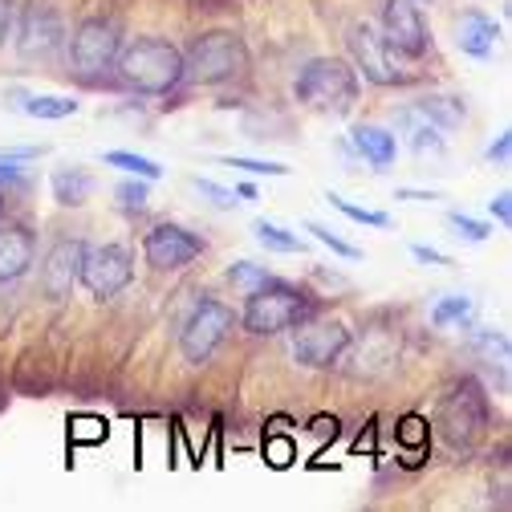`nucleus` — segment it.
Returning a JSON list of instances; mask_svg holds the SVG:
<instances>
[{
	"label": "nucleus",
	"instance_id": "obj_1",
	"mask_svg": "<svg viewBox=\"0 0 512 512\" xmlns=\"http://www.w3.org/2000/svg\"><path fill=\"white\" fill-rule=\"evenodd\" d=\"M118 78L135 94H171L183 82V53L163 37H139L118 49Z\"/></svg>",
	"mask_w": 512,
	"mask_h": 512
},
{
	"label": "nucleus",
	"instance_id": "obj_2",
	"mask_svg": "<svg viewBox=\"0 0 512 512\" xmlns=\"http://www.w3.org/2000/svg\"><path fill=\"white\" fill-rule=\"evenodd\" d=\"M244 313H240V326L252 334V338H273V334H285L293 330L297 322L313 317L317 301L297 289V285H285V281H269L261 289L244 293Z\"/></svg>",
	"mask_w": 512,
	"mask_h": 512
},
{
	"label": "nucleus",
	"instance_id": "obj_3",
	"mask_svg": "<svg viewBox=\"0 0 512 512\" xmlns=\"http://www.w3.org/2000/svg\"><path fill=\"white\" fill-rule=\"evenodd\" d=\"M492 423V411H488V395L476 378H460L452 391L439 399V415H435V427L443 431V439L456 447V452H472V447L484 439Z\"/></svg>",
	"mask_w": 512,
	"mask_h": 512
},
{
	"label": "nucleus",
	"instance_id": "obj_4",
	"mask_svg": "<svg viewBox=\"0 0 512 512\" xmlns=\"http://www.w3.org/2000/svg\"><path fill=\"white\" fill-rule=\"evenodd\" d=\"M297 102L330 114H350L358 102V70L342 57H313L293 82Z\"/></svg>",
	"mask_w": 512,
	"mask_h": 512
},
{
	"label": "nucleus",
	"instance_id": "obj_5",
	"mask_svg": "<svg viewBox=\"0 0 512 512\" xmlns=\"http://www.w3.org/2000/svg\"><path fill=\"white\" fill-rule=\"evenodd\" d=\"M248 66V49L236 33L228 29H216V33H204L187 45L183 53V82L191 86H220L228 78H236L240 70Z\"/></svg>",
	"mask_w": 512,
	"mask_h": 512
},
{
	"label": "nucleus",
	"instance_id": "obj_6",
	"mask_svg": "<svg viewBox=\"0 0 512 512\" xmlns=\"http://www.w3.org/2000/svg\"><path fill=\"white\" fill-rule=\"evenodd\" d=\"M232 326H236V313H232L224 301L200 297L196 305H191L187 322L179 326V354H183L191 366L208 362V358L224 346V338H228Z\"/></svg>",
	"mask_w": 512,
	"mask_h": 512
},
{
	"label": "nucleus",
	"instance_id": "obj_7",
	"mask_svg": "<svg viewBox=\"0 0 512 512\" xmlns=\"http://www.w3.org/2000/svg\"><path fill=\"white\" fill-rule=\"evenodd\" d=\"M135 277V256L126 244H98V248H86L82 256V269H78V281L90 289V297L98 301H110L118 297Z\"/></svg>",
	"mask_w": 512,
	"mask_h": 512
},
{
	"label": "nucleus",
	"instance_id": "obj_8",
	"mask_svg": "<svg viewBox=\"0 0 512 512\" xmlns=\"http://www.w3.org/2000/svg\"><path fill=\"white\" fill-rule=\"evenodd\" d=\"M346 346H350V330L342 322H317V317H305V322L293 326V358L309 370L338 366Z\"/></svg>",
	"mask_w": 512,
	"mask_h": 512
},
{
	"label": "nucleus",
	"instance_id": "obj_9",
	"mask_svg": "<svg viewBox=\"0 0 512 512\" xmlns=\"http://www.w3.org/2000/svg\"><path fill=\"white\" fill-rule=\"evenodd\" d=\"M118 49H122V29L106 17H90L74 29V41H70V57L82 74H102L118 61Z\"/></svg>",
	"mask_w": 512,
	"mask_h": 512
},
{
	"label": "nucleus",
	"instance_id": "obj_10",
	"mask_svg": "<svg viewBox=\"0 0 512 512\" xmlns=\"http://www.w3.org/2000/svg\"><path fill=\"white\" fill-rule=\"evenodd\" d=\"M382 41H387L391 53L403 57H423L431 49V33L415 0H387L382 5Z\"/></svg>",
	"mask_w": 512,
	"mask_h": 512
},
{
	"label": "nucleus",
	"instance_id": "obj_11",
	"mask_svg": "<svg viewBox=\"0 0 512 512\" xmlns=\"http://www.w3.org/2000/svg\"><path fill=\"white\" fill-rule=\"evenodd\" d=\"M200 252H204V240H200L196 232L179 228V224H155V228L143 236V256H147V265L159 269V273L187 269Z\"/></svg>",
	"mask_w": 512,
	"mask_h": 512
},
{
	"label": "nucleus",
	"instance_id": "obj_12",
	"mask_svg": "<svg viewBox=\"0 0 512 512\" xmlns=\"http://www.w3.org/2000/svg\"><path fill=\"white\" fill-rule=\"evenodd\" d=\"M350 53H354V66H358V74L366 82H374V86H399V82H407V74L395 70L391 49H387V41H382V33H374L366 21L350 29Z\"/></svg>",
	"mask_w": 512,
	"mask_h": 512
},
{
	"label": "nucleus",
	"instance_id": "obj_13",
	"mask_svg": "<svg viewBox=\"0 0 512 512\" xmlns=\"http://www.w3.org/2000/svg\"><path fill=\"white\" fill-rule=\"evenodd\" d=\"M82 256H86V244H82L78 236L57 240V244L45 252V261H41V289H45L49 301H66V297L74 293Z\"/></svg>",
	"mask_w": 512,
	"mask_h": 512
},
{
	"label": "nucleus",
	"instance_id": "obj_14",
	"mask_svg": "<svg viewBox=\"0 0 512 512\" xmlns=\"http://www.w3.org/2000/svg\"><path fill=\"white\" fill-rule=\"evenodd\" d=\"M61 41H66V25H61V17L45 5H33L21 21V53L25 57H49L61 49Z\"/></svg>",
	"mask_w": 512,
	"mask_h": 512
},
{
	"label": "nucleus",
	"instance_id": "obj_15",
	"mask_svg": "<svg viewBox=\"0 0 512 512\" xmlns=\"http://www.w3.org/2000/svg\"><path fill=\"white\" fill-rule=\"evenodd\" d=\"M33 256H37V240L29 228L13 224L0 232V285H13L33 269Z\"/></svg>",
	"mask_w": 512,
	"mask_h": 512
},
{
	"label": "nucleus",
	"instance_id": "obj_16",
	"mask_svg": "<svg viewBox=\"0 0 512 512\" xmlns=\"http://www.w3.org/2000/svg\"><path fill=\"white\" fill-rule=\"evenodd\" d=\"M496 41H500V25L488 13H480V9L460 13V21H456V45H460V53L484 61V57H492Z\"/></svg>",
	"mask_w": 512,
	"mask_h": 512
},
{
	"label": "nucleus",
	"instance_id": "obj_17",
	"mask_svg": "<svg viewBox=\"0 0 512 512\" xmlns=\"http://www.w3.org/2000/svg\"><path fill=\"white\" fill-rule=\"evenodd\" d=\"M395 135H407V143H411L415 155H443V147H447L443 131H439V126L419 106H403L395 114Z\"/></svg>",
	"mask_w": 512,
	"mask_h": 512
},
{
	"label": "nucleus",
	"instance_id": "obj_18",
	"mask_svg": "<svg viewBox=\"0 0 512 512\" xmlns=\"http://www.w3.org/2000/svg\"><path fill=\"white\" fill-rule=\"evenodd\" d=\"M350 143H354V151H358L374 171H387V167L395 163V155H399V135L387 131V126L362 122V126H354V131H350Z\"/></svg>",
	"mask_w": 512,
	"mask_h": 512
},
{
	"label": "nucleus",
	"instance_id": "obj_19",
	"mask_svg": "<svg viewBox=\"0 0 512 512\" xmlns=\"http://www.w3.org/2000/svg\"><path fill=\"white\" fill-rule=\"evenodd\" d=\"M49 183H53V200L66 204V208L86 204L90 191H94V179H90V171H82V167H57Z\"/></svg>",
	"mask_w": 512,
	"mask_h": 512
},
{
	"label": "nucleus",
	"instance_id": "obj_20",
	"mask_svg": "<svg viewBox=\"0 0 512 512\" xmlns=\"http://www.w3.org/2000/svg\"><path fill=\"white\" fill-rule=\"evenodd\" d=\"M472 313H476V305H472V297H464V293H447V297H439L435 305H431V326L435 330H468L472 326Z\"/></svg>",
	"mask_w": 512,
	"mask_h": 512
},
{
	"label": "nucleus",
	"instance_id": "obj_21",
	"mask_svg": "<svg viewBox=\"0 0 512 512\" xmlns=\"http://www.w3.org/2000/svg\"><path fill=\"white\" fill-rule=\"evenodd\" d=\"M399 447H407V468H419L423 460H427V452H431V423L423 419V415H407L403 423H399Z\"/></svg>",
	"mask_w": 512,
	"mask_h": 512
},
{
	"label": "nucleus",
	"instance_id": "obj_22",
	"mask_svg": "<svg viewBox=\"0 0 512 512\" xmlns=\"http://www.w3.org/2000/svg\"><path fill=\"white\" fill-rule=\"evenodd\" d=\"M78 98H70V94H29L25 102H21V110L29 114V118H41V122H57V118H74L78 114Z\"/></svg>",
	"mask_w": 512,
	"mask_h": 512
},
{
	"label": "nucleus",
	"instance_id": "obj_23",
	"mask_svg": "<svg viewBox=\"0 0 512 512\" xmlns=\"http://www.w3.org/2000/svg\"><path fill=\"white\" fill-rule=\"evenodd\" d=\"M415 106L439 126V131H452V126H460V122L468 118V110H464L460 98H443V94H427V98H419Z\"/></svg>",
	"mask_w": 512,
	"mask_h": 512
},
{
	"label": "nucleus",
	"instance_id": "obj_24",
	"mask_svg": "<svg viewBox=\"0 0 512 512\" xmlns=\"http://www.w3.org/2000/svg\"><path fill=\"white\" fill-rule=\"evenodd\" d=\"M102 163H106V167H118V171H126V175H135V179H147V183L163 179V167H159L155 159H147V155H135V151H106Z\"/></svg>",
	"mask_w": 512,
	"mask_h": 512
},
{
	"label": "nucleus",
	"instance_id": "obj_25",
	"mask_svg": "<svg viewBox=\"0 0 512 512\" xmlns=\"http://www.w3.org/2000/svg\"><path fill=\"white\" fill-rule=\"evenodd\" d=\"M252 236L261 240L269 252H305V240H301L297 232L273 224V220H256V224H252Z\"/></svg>",
	"mask_w": 512,
	"mask_h": 512
},
{
	"label": "nucleus",
	"instance_id": "obj_26",
	"mask_svg": "<svg viewBox=\"0 0 512 512\" xmlns=\"http://www.w3.org/2000/svg\"><path fill=\"white\" fill-rule=\"evenodd\" d=\"M110 423L102 415H74L70 419V443L74 447H90V443H106Z\"/></svg>",
	"mask_w": 512,
	"mask_h": 512
},
{
	"label": "nucleus",
	"instance_id": "obj_27",
	"mask_svg": "<svg viewBox=\"0 0 512 512\" xmlns=\"http://www.w3.org/2000/svg\"><path fill=\"white\" fill-rule=\"evenodd\" d=\"M346 220H354V224H366V228H387L391 224V216L387 212H374V208H362V204H350L346 196H338V191H330V196H326Z\"/></svg>",
	"mask_w": 512,
	"mask_h": 512
},
{
	"label": "nucleus",
	"instance_id": "obj_28",
	"mask_svg": "<svg viewBox=\"0 0 512 512\" xmlns=\"http://www.w3.org/2000/svg\"><path fill=\"white\" fill-rule=\"evenodd\" d=\"M305 232H313V240H317V244H326L330 252H338V256H342V261H358V256H362V248H358V244H350V240L334 236L330 228H322V224H317V220H309V224H305Z\"/></svg>",
	"mask_w": 512,
	"mask_h": 512
},
{
	"label": "nucleus",
	"instance_id": "obj_29",
	"mask_svg": "<svg viewBox=\"0 0 512 512\" xmlns=\"http://www.w3.org/2000/svg\"><path fill=\"white\" fill-rule=\"evenodd\" d=\"M228 281L236 285V289H244V293H252V289H261V285H269L273 277L261 269V265H252V261H236L232 269H228Z\"/></svg>",
	"mask_w": 512,
	"mask_h": 512
},
{
	"label": "nucleus",
	"instance_id": "obj_30",
	"mask_svg": "<svg viewBox=\"0 0 512 512\" xmlns=\"http://www.w3.org/2000/svg\"><path fill=\"white\" fill-rule=\"evenodd\" d=\"M447 224L456 228V236H464V240H472V244H480V240H488V236H492V228H488L484 220L468 216V212H447Z\"/></svg>",
	"mask_w": 512,
	"mask_h": 512
},
{
	"label": "nucleus",
	"instance_id": "obj_31",
	"mask_svg": "<svg viewBox=\"0 0 512 512\" xmlns=\"http://www.w3.org/2000/svg\"><path fill=\"white\" fill-rule=\"evenodd\" d=\"M224 163H228V167H240V171H248V175H273V179H285V175H289V167H285V163H273V159H240V155H224Z\"/></svg>",
	"mask_w": 512,
	"mask_h": 512
},
{
	"label": "nucleus",
	"instance_id": "obj_32",
	"mask_svg": "<svg viewBox=\"0 0 512 512\" xmlns=\"http://www.w3.org/2000/svg\"><path fill=\"white\" fill-rule=\"evenodd\" d=\"M25 159L21 155H0V191H13V187H25L29 183V171L21 167Z\"/></svg>",
	"mask_w": 512,
	"mask_h": 512
},
{
	"label": "nucleus",
	"instance_id": "obj_33",
	"mask_svg": "<svg viewBox=\"0 0 512 512\" xmlns=\"http://www.w3.org/2000/svg\"><path fill=\"white\" fill-rule=\"evenodd\" d=\"M265 460H269L273 468H289V464L297 460V443L285 439V435H269V439H265Z\"/></svg>",
	"mask_w": 512,
	"mask_h": 512
},
{
	"label": "nucleus",
	"instance_id": "obj_34",
	"mask_svg": "<svg viewBox=\"0 0 512 512\" xmlns=\"http://www.w3.org/2000/svg\"><path fill=\"white\" fill-rule=\"evenodd\" d=\"M472 350H480L484 358H500V362H508V338L504 334H492V330H476L472 334Z\"/></svg>",
	"mask_w": 512,
	"mask_h": 512
},
{
	"label": "nucleus",
	"instance_id": "obj_35",
	"mask_svg": "<svg viewBox=\"0 0 512 512\" xmlns=\"http://www.w3.org/2000/svg\"><path fill=\"white\" fill-rule=\"evenodd\" d=\"M191 183H196V191H200V196H208L216 208H236V191H228V187H220L216 179H191Z\"/></svg>",
	"mask_w": 512,
	"mask_h": 512
},
{
	"label": "nucleus",
	"instance_id": "obj_36",
	"mask_svg": "<svg viewBox=\"0 0 512 512\" xmlns=\"http://www.w3.org/2000/svg\"><path fill=\"white\" fill-rule=\"evenodd\" d=\"M114 196L122 200V208H143L147 204V179L143 183H118Z\"/></svg>",
	"mask_w": 512,
	"mask_h": 512
},
{
	"label": "nucleus",
	"instance_id": "obj_37",
	"mask_svg": "<svg viewBox=\"0 0 512 512\" xmlns=\"http://www.w3.org/2000/svg\"><path fill=\"white\" fill-rule=\"evenodd\" d=\"M508 151H512V131H500V139L484 151V159L488 163H508Z\"/></svg>",
	"mask_w": 512,
	"mask_h": 512
},
{
	"label": "nucleus",
	"instance_id": "obj_38",
	"mask_svg": "<svg viewBox=\"0 0 512 512\" xmlns=\"http://www.w3.org/2000/svg\"><path fill=\"white\" fill-rule=\"evenodd\" d=\"M488 212H492V216H496L504 228L512 224V196H508V191H500L496 200H488Z\"/></svg>",
	"mask_w": 512,
	"mask_h": 512
},
{
	"label": "nucleus",
	"instance_id": "obj_39",
	"mask_svg": "<svg viewBox=\"0 0 512 512\" xmlns=\"http://www.w3.org/2000/svg\"><path fill=\"white\" fill-rule=\"evenodd\" d=\"M411 256L415 261H423V265H452L447 256L439 252V248H431V244H411Z\"/></svg>",
	"mask_w": 512,
	"mask_h": 512
},
{
	"label": "nucleus",
	"instance_id": "obj_40",
	"mask_svg": "<svg viewBox=\"0 0 512 512\" xmlns=\"http://www.w3.org/2000/svg\"><path fill=\"white\" fill-rule=\"evenodd\" d=\"M395 196H399V200H411V204H423V200H439V191H415V187H399Z\"/></svg>",
	"mask_w": 512,
	"mask_h": 512
},
{
	"label": "nucleus",
	"instance_id": "obj_41",
	"mask_svg": "<svg viewBox=\"0 0 512 512\" xmlns=\"http://www.w3.org/2000/svg\"><path fill=\"white\" fill-rule=\"evenodd\" d=\"M5 29H9V0H0V41H5Z\"/></svg>",
	"mask_w": 512,
	"mask_h": 512
},
{
	"label": "nucleus",
	"instance_id": "obj_42",
	"mask_svg": "<svg viewBox=\"0 0 512 512\" xmlns=\"http://www.w3.org/2000/svg\"><path fill=\"white\" fill-rule=\"evenodd\" d=\"M236 196H244V200H256V187H252V183H240V187H236Z\"/></svg>",
	"mask_w": 512,
	"mask_h": 512
},
{
	"label": "nucleus",
	"instance_id": "obj_43",
	"mask_svg": "<svg viewBox=\"0 0 512 512\" xmlns=\"http://www.w3.org/2000/svg\"><path fill=\"white\" fill-rule=\"evenodd\" d=\"M0 216H5V196H0Z\"/></svg>",
	"mask_w": 512,
	"mask_h": 512
}]
</instances>
